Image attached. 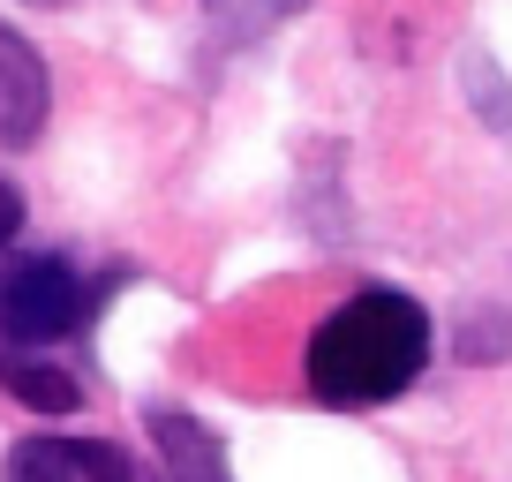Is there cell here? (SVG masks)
I'll use <instances>...</instances> for the list:
<instances>
[{
  "label": "cell",
  "instance_id": "obj_1",
  "mask_svg": "<svg viewBox=\"0 0 512 482\" xmlns=\"http://www.w3.org/2000/svg\"><path fill=\"white\" fill-rule=\"evenodd\" d=\"M430 370V309L400 287H362L309 332V392L324 407H384Z\"/></svg>",
  "mask_w": 512,
  "mask_h": 482
},
{
  "label": "cell",
  "instance_id": "obj_2",
  "mask_svg": "<svg viewBox=\"0 0 512 482\" xmlns=\"http://www.w3.org/2000/svg\"><path fill=\"white\" fill-rule=\"evenodd\" d=\"M91 287L68 257H23L0 272V339L8 347H53L91 324Z\"/></svg>",
  "mask_w": 512,
  "mask_h": 482
},
{
  "label": "cell",
  "instance_id": "obj_3",
  "mask_svg": "<svg viewBox=\"0 0 512 482\" xmlns=\"http://www.w3.org/2000/svg\"><path fill=\"white\" fill-rule=\"evenodd\" d=\"M46 113H53V76H46V53L0 23V144L8 151H31L46 136Z\"/></svg>",
  "mask_w": 512,
  "mask_h": 482
},
{
  "label": "cell",
  "instance_id": "obj_4",
  "mask_svg": "<svg viewBox=\"0 0 512 482\" xmlns=\"http://www.w3.org/2000/svg\"><path fill=\"white\" fill-rule=\"evenodd\" d=\"M144 430L159 445V482H234L226 475V445L181 407H144Z\"/></svg>",
  "mask_w": 512,
  "mask_h": 482
},
{
  "label": "cell",
  "instance_id": "obj_5",
  "mask_svg": "<svg viewBox=\"0 0 512 482\" xmlns=\"http://www.w3.org/2000/svg\"><path fill=\"white\" fill-rule=\"evenodd\" d=\"M0 392L23 400L31 415H76L83 407V385L61 370V362H46L38 347H0Z\"/></svg>",
  "mask_w": 512,
  "mask_h": 482
},
{
  "label": "cell",
  "instance_id": "obj_6",
  "mask_svg": "<svg viewBox=\"0 0 512 482\" xmlns=\"http://www.w3.org/2000/svg\"><path fill=\"white\" fill-rule=\"evenodd\" d=\"M309 0H204L211 31L226 38V46H256L264 31H279V23H294Z\"/></svg>",
  "mask_w": 512,
  "mask_h": 482
},
{
  "label": "cell",
  "instance_id": "obj_7",
  "mask_svg": "<svg viewBox=\"0 0 512 482\" xmlns=\"http://www.w3.org/2000/svg\"><path fill=\"white\" fill-rule=\"evenodd\" d=\"M0 482H76V437H23V445H8Z\"/></svg>",
  "mask_w": 512,
  "mask_h": 482
},
{
  "label": "cell",
  "instance_id": "obj_8",
  "mask_svg": "<svg viewBox=\"0 0 512 482\" xmlns=\"http://www.w3.org/2000/svg\"><path fill=\"white\" fill-rule=\"evenodd\" d=\"M512 354V317L505 309H475L460 324V362H505Z\"/></svg>",
  "mask_w": 512,
  "mask_h": 482
},
{
  "label": "cell",
  "instance_id": "obj_9",
  "mask_svg": "<svg viewBox=\"0 0 512 482\" xmlns=\"http://www.w3.org/2000/svg\"><path fill=\"white\" fill-rule=\"evenodd\" d=\"M460 76H467V91H475L482 121H490L497 136H512V91H505V83H497V68H490V61H482V53H475V61H467Z\"/></svg>",
  "mask_w": 512,
  "mask_h": 482
},
{
  "label": "cell",
  "instance_id": "obj_10",
  "mask_svg": "<svg viewBox=\"0 0 512 482\" xmlns=\"http://www.w3.org/2000/svg\"><path fill=\"white\" fill-rule=\"evenodd\" d=\"M76 482H144L136 460L121 445H98V437H76Z\"/></svg>",
  "mask_w": 512,
  "mask_h": 482
},
{
  "label": "cell",
  "instance_id": "obj_11",
  "mask_svg": "<svg viewBox=\"0 0 512 482\" xmlns=\"http://www.w3.org/2000/svg\"><path fill=\"white\" fill-rule=\"evenodd\" d=\"M16 234H23V189H16V181H0V249H8Z\"/></svg>",
  "mask_w": 512,
  "mask_h": 482
},
{
  "label": "cell",
  "instance_id": "obj_12",
  "mask_svg": "<svg viewBox=\"0 0 512 482\" xmlns=\"http://www.w3.org/2000/svg\"><path fill=\"white\" fill-rule=\"evenodd\" d=\"M31 8H68V0H31Z\"/></svg>",
  "mask_w": 512,
  "mask_h": 482
}]
</instances>
